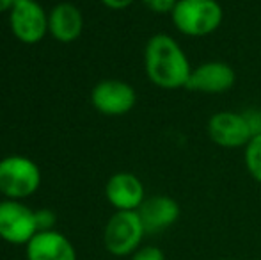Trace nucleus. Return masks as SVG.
<instances>
[{"label":"nucleus","mask_w":261,"mask_h":260,"mask_svg":"<svg viewBox=\"0 0 261 260\" xmlns=\"http://www.w3.org/2000/svg\"><path fill=\"white\" fill-rule=\"evenodd\" d=\"M144 72L153 86L174 91L187 86L192 64L172 36L158 32L146 41Z\"/></svg>","instance_id":"obj_1"},{"label":"nucleus","mask_w":261,"mask_h":260,"mask_svg":"<svg viewBox=\"0 0 261 260\" xmlns=\"http://www.w3.org/2000/svg\"><path fill=\"white\" fill-rule=\"evenodd\" d=\"M176 31L189 38L210 36L220 27L224 11L217 0H178L171 13Z\"/></svg>","instance_id":"obj_2"},{"label":"nucleus","mask_w":261,"mask_h":260,"mask_svg":"<svg viewBox=\"0 0 261 260\" xmlns=\"http://www.w3.org/2000/svg\"><path fill=\"white\" fill-rule=\"evenodd\" d=\"M41 185V170L25 155H6L0 159V195L7 200H25Z\"/></svg>","instance_id":"obj_3"},{"label":"nucleus","mask_w":261,"mask_h":260,"mask_svg":"<svg viewBox=\"0 0 261 260\" xmlns=\"http://www.w3.org/2000/svg\"><path fill=\"white\" fill-rule=\"evenodd\" d=\"M144 225L137 210H116L103 230L105 250L114 257H132L142 246Z\"/></svg>","instance_id":"obj_4"},{"label":"nucleus","mask_w":261,"mask_h":260,"mask_svg":"<svg viewBox=\"0 0 261 260\" xmlns=\"http://www.w3.org/2000/svg\"><path fill=\"white\" fill-rule=\"evenodd\" d=\"M13 36L23 45H36L48 34V13L38 0H14L9 11Z\"/></svg>","instance_id":"obj_5"},{"label":"nucleus","mask_w":261,"mask_h":260,"mask_svg":"<svg viewBox=\"0 0 261 260\" xmlns=\"http://www.w3.org/2000/svg\"><path fill=\"white\" fill-rule=\"evenodd\" d=\"M36 210L20 200L0 201V239L11 244H25L38 233Z\"/></svg>","instance_id":"obj_6"},{"label":"nucleus","mask_w":261,"mask_h":260,"mask_svg":"<svg viewBox=\"0 0 261 260\" xmlns=\"http://www.w3.org/2000/svg\"><path fill=\"white\" fill-rule=\"evenodd\" d=\"M91 104L103 116H124L137 104L134 86L121 79L100 80L91 91Z\"/></svg>","instance_id":"obj_7"},{"label":"nucleus","mask_w":261,"mask_h":260,"mask_svg":"<svg viewBox=\"0 0 261 260\" xmlns=\"http://www.w3.org/2000/svg\"><path fill=\"white\" fill-rule=\"evenodd\" d=\"M208 137L220 148H245L252 134L242 112L219 111L208 120Z\"/></svg>","instance_id":"obj_8"},{"label":"nucleus","mask_w":261,"mask_h":260,"mask_svg":"<svg viewBox=\"0 0 261 260\" xmlns=\"http://www.w3.org/2000/svg\"><path fill=\"white\" fill-rule=\"evenodd\" d=\"M237 82L233 66L224 61H206L192 68L185 89L194 93L220 94L229 91Z\"/></svg>","instance_id":"obj_9"},{"label":"nucleus","mask_w":261,"mask_h":260,"mask_svg":"<svg viewBox=\"0 0 261 260\" xmlns=\"http://www.w3.org/2000/svg\"><path fill=\"white\" fill-rule=\"evenodd\" d=\"M105 198L116 210H139L146 200V189L137 175L117 171L107 180Z\"/></svg>","instance_id":"obj_10"},{"label":"nucleus","mask_w":261,"mask_h":260,"mask_svg":"<svg viewBox=\"0 0 261 260\" xmlns=\"http://www.w3.org/2000/svg\"><path fill=\"white\" fill-rule=\"evenodd\" d=\"M139 216L144 225L146 235H155L171 228L179 219L181 208L174 198L167 195H155L144 200V203L139 207Z\"/></svg>","instance_id":"obj_11"},{"label":"nucleus","mask_w":261,"mask_h":260,"mask_svg":"<svg viewBox=\"0 0 261 260\" xmlns=\"http://www.w3.org/2000/svg\"><path fill=\"white\" fill-rule=\"evenodd\" d=\"M27 260H76L71 241L57 230L38 232L27 243Z\"/></svg>","instance_id":"obj_12"},{"label":"nucleus","mask_w":261,"mask_h":260,"mask_svg":"<svg viewBox=\"0 0 261 260\" xmlns=\"http://www.w3.org/2000/svg\"><path fill=\"white\" fill-rule=\"evenodd\" d=\"M84 32L82 11L69 2H61L48 11V34L59 43H73Z\"/></svg>","instance_id":"obj_13"},{"label":"nucleus","mask_w":261,"mask_h":260,"mask_svg":"<svg viewBox=\"0 0 261 260\" xmlns=\"http://www.w3.org/2000/svg\"><path fill=\"white\" fill-rule=\"evenodd\" d=\"M244 162L249 175L261 184V134L252 135L251 141L244 148Z\"/></svg>","instance_id":"obj_14"},{"label":"nucleus","mask_w":261,"mask_h":260,"mask_svg":"<svg viewBox=\"0 0 261 260\" xmlns=\"http://www.w3.org/2000/svg\"><path fill=\"white\" fill-rule=\"evenodd\" d=\"M141 4L155 14H171L178 0H141Z\"/></svg>","instance_id":"obj_15"},{"label":"nucleus","mask_w":261,"mask_h":260,"mask_svg":"<svg viewBox=\"0 0 261 260\" xmlns=\"http://www.w3.org/2000/svg\"><path fill=\"white\" fill-rule=\"evenodd\" d=\"M130 260H165V253L158 246L146 244V246L139 248V250L130 257Z\"/></svg>","instance_id":"obj_16"},{"label":"nucleus","mask_w":261,"mask_h":260,"mask_svg":"<svg viewBox=\"0 0 261 260\" xmlns=\"http://www.w3.org/2000/svg\"><path fill=\"white\" fill-rule=\"evenodd\" d=\"M36 221H38V230L45 232V230H54L55 225V214L50 208H39L36 210Z\"/></svg>","instance_id":"obj_17"},{"label":"nucleus","mask_w":261,"mask_h":260,"mask_svg":"<svg viewBox=\"0 0 261 260\" xmlns=\"http://www.w3.org/2000/svg\"><path fill=\"white\" fill-rule=\"evenodd\" d=\"M247 122L249 129H251L252 135H259L261 134V109H247V111L242 112Z\"/></svg>","instance_id":"obj_18"},{"label":"nucleus","mask_w":261,"mask_h":260,"mask_svg":"<svg viewBox=\"0 0 261 260\" xmlns=\"http://www.w3.org/2000/svg\"><path fill=\"white\" fill-rule=\"evenodd\" d=\"M100 2L103 4L105 7L112 9V11H121V9H126V7H130L135 0H100Z\"/></svg>","instance_id":"obj_19"},{"label":"nucleus","mask_w":261,"mask_h":260,"mask_svg":"<svg viewBox=\"0 0 261 260\" xmlns=\"http://www.w3.org/2000/svg\"><path fill=\"white\" fill-rule=\"evenodd\" d=\"M14 0H0V13H9Z\"/></svg>","instance_id":"obj_20"},{"label":"nucleus","mask_w":261,"mask_h":260,"mask_svg":"<svg viewBox=\"0 0 261 260\" xmlns=\"http://www.w3.org/2000/svg\"><path fill=\"white\" fill-rule=\"evenodd\" d=\"M217 260H237V258H229V257H224V258H217Z\"/></svg>","instance_id":"obj_21"}]
</instances>
